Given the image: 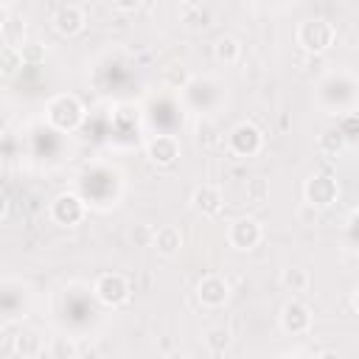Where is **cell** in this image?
<instances>
[{
	"mask_svg": "<svg viewBox=\"0 0 359 359\" xmlns=\"http://www.w3.org/2000/svg\"><path fill=\"white\" fill-rule=\"evenodd\" d=\"M280 283H283L286 292L297 294V292H306V289H309L311 278H309V272H306L303 266H286V269L280 272Z\"/></svg>",
	"mask_w": 359,
	"mask_h": 359,
	"instance_id": "ffe728a7",
	"label": "cell"
},
{
	"mask_svg": "<svg viewBox=\"0 0 359 359\" xmlns=\"http://www.w3.org/2000/svg\"><path fill=\"white\" fill-rule=\"evenodd\" d=\"M22 67V59H20V50L14 45H3L0 48V76L6 79H14Z\"/></svg>",
	"mask_w": 359,
	"mask_h": 359,
	"instance_id": "7402d4cb",
	"label": "cell"
},
{
	"mask_svg": "<svg viewBox=\"0 0 359 359\" xmlns=\"http://www.w3.org/2000/svg\"><path fill=\"white\" fill-rule=\"evenodd\" d=\"M8 216V196H6V191H0V222Z\"/></svg>",
	"mask_w": 359,
	"mask_h": 359,
	"instance_id": "f1b7e54d",
	"label": "cell"
},
{
	"mask_svg": "<svg viewBox=\"0 0 359 359\" xmlns=\"http://www.w3.org/2000/svg\"><path fill=\"white\" fill-rule=\"evenodd\" d=\"M180 140L174 135H154L149 143H146V160L154 165V168H171L177 160H180Z\"/></svg>",
	"mask_w": 359,
	"mask_h": 359,
	"instance_id": "9c48e42d",
	"label": "cell"
},
{
	"mask_svg": "<svg viewBox=\"0 0 359 359\" xmlns=\"http://www.w3.org/2000/svg\"><path fill=\"white\" fill-rule=\"evenodd\" d=\"M303 199H306V208H314V210L331 208L339 199V182H337V177L328 174V171L311 174L306 180V185H303Z\"/></svg>",
	"mask_w": 359,
	"mask_h": 359,
	"instance_id": "8992f818",
	"label": "cell"
},
{
	"mask_svg": "<svg viewBox=\"0 0 359 359\" xmlns=\"http://www.w3.org/2000/svg\"><path fill=\"white\" fill-rule=\"evenodd\" d=\"M278 325L289 337H303L311 331V309L303 300H286L278 311Z\"/></svg>",
	"mask_w": 359,
	"mask_h": 359,
	"instance_id": "ba28073f",
	"label": "cell"
},
{
	"mask_svg": "<svg viewBox=\"0 0 359 359\" xmlns=\"http://www.w3.org/2000/svg\"><path fill=\"white\" fill-rule=\"evenodd\" d=\"M45 334L39 328H20L14 334V351L22 356V359H36L45 353Z\"/></svg>",
	"mask_w": 359,
	"mask_h": 359,
	"instance_id": "5bb4252c",
	"label": "cell"
},
{
	"mask_svg": "<svg viewBox=\"0 0 359 359\" xmlns=\"http://www.w3.org/2000/svg\"><path fill=\"white\" fill-rule=\"evenodd\" d=\"M294 42L300 45V50H306L311 56H320V53H328L334 48L337 28L325 17H306L294 31Z\"/></svg>",
	"mask_w": 359,
	"mask_h": 359,
	"instance_id": "7a4b0ae2",
	"label": "cell"
},
{
	"mask_svg": "<svg viewBox=\"0 0 359 359\" xmlns=\"http://www.w3.org/2000/svg\"><path fill=\"white\" fill-rule=\"evenodd\" d=\"M216 359H238L233 351H224V353H216Z\"/></svg>",
	"mask_w": 359,
	"mask_h": 359,
	"instance_id": "4dcf8cb0",
	"label": "cell"
},
{
	"mask_svg": "<svg viewBox=\"0 0 359 359\" xmlns=\"http://www.w3.org/2000/svg\"><path fill=\"white\" fill-rule=\"evenodd\" d=\"M163 359H188V353H185V351H180V348H174V351H168Z\"/></svg>",
	"mask_w": 359,
	"mask_h": 359,
	"instance_id": "f546056e",
	"label": "cell"
},
{
	"mask_svg": "<svg viewBox=\"0 0 359 359\" xmlns=\"http://www.w3.org/2000/svg\"><path fill=\"white\" fill-rule=\"evenodd\" d=\"M137 0H121V3H112V8L115 11H137Z\"/></svg>",
	"mask_w": 359,
	"mask_h": 359,
	"instance_id": "4316f807",
	"label": "cell"
},
{
	"mask_svg": "<svg viewBox=\"0 0 359 359\" xmlns=\"http://www.w3.org/2000/svg\"><path fill=\"white\" fill-rule=\"evenodd\" d=\"M48 216L59 227H76L87 216V202L76 191H62L48 202Z\"/></svg>",
	"mask_w": 359,
	"mask_h": 359,
	"instance_id": "277c9868",
	"label": "cell"
},
{
	"mask_svg": "<svg viewBox=\"0 0 359 359\" xmlns=\"http://www.w3.org/2000/svg\"><path fill=\"white\" fill-rule=\"evenodd\" d=\"M45 353H48V359H79V345L67 334H53L45 342Z\"/></svg>",
	"mask_w": 359,
	"mask_h": 359,
	"instance_id": "9a60e30c",
	"label": "cell"
},
{
	"mask_svg": "<svg viewBox=\"0 0 359 359\" xmlns=\"http://www.w3.org/2000/svg\"><path fill=\"white\" fill-rule=\"evenodd\" d=\"M118 359H132V356H118Z\"/></svg>",
	"mask_w": 359,
	"mask_h": 359,
	"instance_id": "1f68e13d",
	"label": "cell"
},
{
	"mask_svg": "<svg viewBox=\"0 0 359 359\" xmlns=\"http://www.w3.org/2000/svg\"><path fill=\"white\" fill-rule=\"evenodd\" d=\"M339 126V132L345 135V140H348V146L356 140V129H359V118H356V112H345V118L337 123Z\"/></svg>",
	"mask_w": 359,
	"mask_h": 359,
	"instance_id": "d4e9b609",
	"label": "cell"
},
{
	"mask_svg": "<svg viewBox=\"0 0 359 359\" xmlns=\"http://www.w3.org/2000/svg\"><path fill=\"white\" fill-rule=\"evenodd\" d=\"M163 79H165V84H168L171 90H185V87H188V81H191V76H188V67H185V65H168V67L163 70Z\"/></svg>",
	"mask_w": 359,
	"mask_h": 359,
	"instance_id": "603a6c76",
	"label": "cell"
},
{
	"mask_svg": "<svg viewBox=\"0 0 359 359\" xmlns=\"http://www.w3.org/2000/svg\"><path fill=\"white\" fill-rule=\"evenodd\" d=\"M230 345H233V334H230V328H224V325H210V328L205 331V348H208L213 356L230 351Z\"/></svg>",
	"mask_w": 359,
	"mask_h": 359,
	"instance_id": "d6986e66",
	"label": "cell"
},
{
	"mask_svg": "<svg viewBox=\"0 0 359 359\" xmlns=\"http://www.w3.org/2000/svg\"><path fill=\"white\" fill-rule=\"evenodd\" d=\"M50 22H53L56 34H62V36H76V34L84 31L87 14H84V8H81L79 3H62V6H56Z\"/></svg>",
	"mask_w": 359,
	"mask_h": 359,
	"instance_id": "8fae6325",
	"label": "cell"
},
{
	"mask_svg": "<svg viewBox=\"0 0 359 359\" xmlns=\"http://www.w3.org/2000/svg\"><path fill=\"white\" fill-rule=\"evenodd\" d=\"M180 17L191 28H208L210 25V8L205 3H182L180 6Z\"/></svg>",
	"mask_w": 359,
	"mask_h": 359,
	"instance_id": "ac0fdd59",
	"label": "cell"
},
{
	"mask_svg": "<svg viewBox=\"0 0 359 359\" xmlns=\"http://www.w3.org/2000/svg\"><path fill=\"white\" fill-rule=\"evenodd\" d=\"M196 297L205 309H222L230 300V283L216 272L202 275L199 283H196Z\"/></svg>",
	"mask_w": 359,
	"mask_h": 359,
	"instance_id": "30bf717a",
	"label": "cell"
},
{
	"mask_svg": "<svg viewBox=\"0 0 359 359\" xmlns=\"http://www.w3.org/2000/svg\"><path fill=\"white\" fill-rule=\"evenodd\" d=\"M191 208L202 216H219L222 208H224V194L219 185L213 182H202L191 191Z\"/></svg>",
	"mask_w": 359,
	"mask_h": 359,
	"instance_id": "7c38bea8",
	"label": "cell"
},
{
	"mask_svg": "<svg viewBox=\"0 0 359 359\" xmlns=\"http://www.w3.org/2000/svg\"><path fill=\"white\" fill-rule=\"evenodd\" d=\"M182 244H185V238L177 224H160V227H154L149 247L157 250V255H163V258H174V255H180Z\"/></svg>",
	"mask_w": 359,
	"mask_h": 359,
	"instance_id": "4fadbf2b",
	"label": "cell"
},
{
	"mask_svg": "<svg viewBox=\"0 0 359 359\" xmlns=\"http://www.w3.org/2000/svg\"><path fill=\"white\" fill-rule=\"evenodd\" d=\"M264 149V132L252 121H241L227 132V151L233 157H258Z\"/></svg>",
	"mask_w": 359,
	"mask_h": 359,
	"instance_id": "5b68a950",
	"label": "cell"
},
{
	"mask_svg": "<svg viewBox=\"0 0 359 359\" xmlns=\"http://www.w3.org/2000/svg\"><path fill=\"white\" fill-rule=\"evenodd\" d=\"M266 196H269V185H266V180H264V177H252V180L247 182V199H250L252 205H264Z\"/></svg>",
	"mask_w": 359,
	"mask_h": 359,
	"instance_id": "cb8c5ba5",
	"label": "cell"
},
{
	"mask_svg": "<svg viewBox=\"0 0 359 359\" xmlns=\"http://www.w3.org/2000/svg\"><path fill=\"white\" fill-rule=\"evenodd\" d=\"M17 50H20L22 65H31V67H36V65H42V62L48 59V48H45L39 39H25Z\"/></svg>",
	"mask_w": 359,
	"mask_h": 359,
	"instance_id": "44dd1931",
	"label": "cell"
},
{
	"mask_svg": "<svg viewBox=\"0 0 359 359\" xmlns=\"http://www.w3.org/2000/svg\"><path fill=\"white\" fill-rule=\"evenodd\" d=\"M345 146H348V140H345V135L339 132V126H325L323 135L317 137V149H320V154H325V157H339V154L345 151Z\"/></svg>",
	"mask_w": 359,
	"mask_h": 359,
	"instance_id": "e0dca14e",
	"label": "cell"
},
{
	"mask_svg": "<svg viewBox=\"0 0 359 359\" xmlns=\"http://www.w3.org/2000/svg\"><path fill=\"white\" fill-rule=\"evenodd\" d=\"M314 359H345V356H342L339 351H331V348H328V351H320Z\"/></svg>",
	"mask_w": 359,
	"mask_h": 359,
	"instance_id": "83f0119b",
	"label": "cell"
},
{
	"mask_svg": "<svg viewBox=\"0 0 359 359\" xmlns=\"http://www.w3.org/2000/svg\"><path fill=\"white\" fill-rule=\"evenodd\" d=\"M87 118V109L79 95L73 93H56L45 104V121L56 132H76Z\"/></svg>",
	"mask_w": 359,
	"mask_h": 359,
	"instance_id": "6da1fadb",
	"label": "cell"
},
{
	"mask_svg": "<svg viewBox=\"0 0 359 359\" xmlns=\"http://www.w3.org/2000/svg\"><path fill=\"white\" fill-rule=\"evenodd\" d=\"M241 42L233 36V34H222L216 42H213V56H216V62H222V65H236L238 59H241Z\"/></svg>",
	"mask_w": 359,
	"mask_h": 359,
	"instance_id": "2e32d148",
	"label": "cell"
},
{
	"mask_svg": "<svg viewBox=\"0 0 359 359\" xmlns=\"http://www.w3.org/2000/svg\"><path fill=\"white\" fill-rule=\"evenodd\" d=\"M264 241V227L252 216H238L227 224V244L238 252H250Z\"/></svg>",
	"mask_w": 359,
	"mask_h": 359,
	"instance_id": "52a82bcc",
	"label": "cell"
},
{
	"mask_svg": "<svg viewBox=\"0 0 359 359\" xmlns=\"http://www.w3.org/2000/svg\"><path fill=\"white\" fill-rule=\"evenodd\" d=\"M151 233H154V227H149V224H137V233L132 230V241H140V244H151Z\"/></svg>",
	"mask_w": 359,
	"mask_h": 359,
	"instance_id": "484cf974",
	"label": "cell"
},
{
	"mask_svg": "<svg viewBox=\"0 0 359 359\" xmlns=\"http://www.w3.org/2000/svg\"><path fill=\"white\" fill-rule=\"evenodd\" d=\"M93 297L107 309H121L132 297V283L123 272H101L93 283Z\"/></svg>",
	"mask_w": 359,
	"mask_h": 359,
	"instance_id": "3957f363",
	"label": "cell"
}]
</instances>
